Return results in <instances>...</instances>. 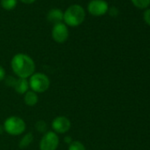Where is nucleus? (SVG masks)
<instances>
[{
  "label": "nucleus",
  "mask_w": 150,
  "mask_h": 150,
  "mask_svg": "<svg viewBox=\"0 0 150 150\" xmlns=\"http://www.w3.org/2000/svg\"><path fill=\"white\" fill-rule=\"evenodd\" d=\"M11 67L18 78L28 79L35 72V61L31 57L24 53H18L13 57Z\"/></svg>",
  "instance_id": "f257e3e1"
},
{
  "label": "nucleus",
  "mask_w": 150,
  "mask_h": 150,
  "mask_svg": "<svg viewBox=\"0 0 150 150\" xmlns=\"http://www.w3.org/2000/svg\"><path fill=\"white\" fill-rule=\"evenodd\" d=\"M64 140H65L68 144H70V143L72 141V140H71V139L70 137H65V138H64Z\"/></svg>",
  "instance_id": "4be33fe9"
},
{
  "label": "nucleus",
  "mask_w": 150,
  "mask_h": 150,
  "mask_svg": "<svg viewBox=\"0 0 150 150\" xmlns=\"http://www.w3.org/2000/svg\"><path fill=\"white\" fill-rule=\"evenodd\" d=\"M71 126V123L70 119L64 116H58L52 120L51 127L53 132L57 134H63L67 132Z\"/></svg>",
  "instance_id": "0eeeda50"
},
{
  "label": "nucleus",
  "mask_w": 150,
  "mask_h": 150,
  "mask_svg": "<svg viewBox=\"0 0 150 150\" xmlns=\"http://www.w3.org/2000/svg\"><path fill=\"white\" fill-rule=\"evenodd\" d=\"M34 140V135L32 132H28L26 133L21 139L20 143H19V146L20 148L23 149V148H26L28 147Z\"/></svg>",
  "instance_id": "f8f14e48"
},
{
  "label": "nucleus",
  "mask_w": 150,
  "mask_h": 150,
  "mask_svg": "<svg viewBox=\"0 0 150 150\" xmlns=\"http://www.w3.org/2000/svg\"><path fill=\"white\" fill-rule=\"evenodd\" d=\"M6 77V70L4 69V67H3V66L0 65V82L3 81H5Z\"/></svg>",
  "instance_id": "aec40b11"
},
{
  "label": "nucleus",
  "mask_w": 150,
  "mask_h": 150,
  "mask_svg": "<svg viewBox=\"0 0 150 150\" xmlns=\"http://www.w3.org/2000/svg\"><path fill=\"white\" fill-rule=\"evenodd\" d=\"M51 35H52L53 40L56 42L64 43V42H66L69 36V31H68L67 26L63 22L55 24L52 28Z\"/></svg>",
  "instance_id": "6e6552de"
},
{
  "label": "nucleus",
  "mask_w": 150,
  "mask_h": 150,
  "mask_svg": "<svg viewBox=\"0 0 150 150\" xmlns=\"http://www.w3.org/2000/svg\"><path fill=\"white\" fill-rule=\"evenodd\" d=\"M29 88L36 94L46 92L50 86V81L46 74L42 72H35L29 78Z\"/></svg>",
  "instance_id": "20e7f679"
},
{
  "label": "nucleus",
  "mask_w": 150,
  "mask_h": 150,
  "mask_svg": "<svg viewBox=\"0 0 150 150\" xmlns=\"http://www.w3.org/2000/svg\"><path fill=\"white\" fill-rule=\"evenodd\" d=\"M35 129L42 133H45L48 129V125L44 120H39L35 123Z\"/></svg>",
  "instance_id": "dca6fc26"
},
{
  "label": "nucleus",
  "mask_w": 150,
  "mask_h": 150,
  "mask_svg": "<svg viewBox=\"0 0 150 150\" xmlns=\"http://www.w3.org/2000/svg\"><path fill=\"white\" fill-rule=\"evenodd\" d=\"M17 6V0H1V6L7 11L13 10Z\"/></svg>",
  "instance_id": "4468645a"
},
{
  "label": "nucleus",
  "mask_w": 150,
  "mask_h": 150,
  "mask_svg": "<svg viewBox=\"0 0 150 150\" xmlns=\"http://www.w3.org/2000/svg\"><path fill=\"white\" fill-rule=\"evenodd\" d=\"M5 81H6V83L7 86L13 88V86L15 84V81H16V78H14L13 76H8V77H6Z\"/></svg>",
  "instance_id": "a211bd4d"
},
{
  "label": "nucleus",
  "mask_w": 150,
  "mask_h": 150,
  "mask_svg": "<svg viewBox=\"0 0 150 150\" xmlns=\"http://www.w3.org/2000/svg\"><path fill=\"white\" fill-rule=\"evenodd\" d=\"M26 126L25 121L17 116H11L7 117L3 125L5 132L12 136H19L22 134L26 130Z\"/></svg>",
  "instance_id": "7ed1b4c3"
},
{
  "label": "nucleus",
  "mask_w": 150,
  "mask_h": 150,
  "mask_svg": "<svg viewBox=\"0 0 150 150\" xmlns=\"http://www.w3.org/2000/svg\"><path fill=\"white\" fill-rule=\"evenodd\" d=\"M132 5L139 9H147L150 6V0H131Z\"/></svg>",
  "instance_id": "ddd939ff"
},
{
  "label": "nucleus",
  "mask_w": 150,
  "mask_h": 150,
  "mask_svg": "<svg viewBox=\"0 0 150 150\" xmlns=\"http://www.w3.org/2000/svg\"><path fill=\"white\" fill-rule=\"evenodd\" d=\"M108 13L111 17H116V16L118 15V9L117 7H115V6H112V7L109 8Z\"/></svg>",
  "instance_id": "6ab92c4d"
},
{
  "label": "nucleus",
  "mask_w": 150,
  "mask_h": 150,
  "mask_svg": "<svg viewBox=\"0 0 150 150\" xmlns=\"http://www.w3.org/2000/svg\"><path fill=\"white\" fill-rule=\"evenodd\" d=\"M14 90L19 95H25L29 90V82L28 79L17 78L13 86Z\"/></svg>",
  "instance_id": "1a4fd4ad"
},
{
  "label": "nucleus",
  "mask_w": 150,
  "mask_h": 150,
  "mask_svg": "<svg viewBox=\"0 0 150 150\" xmlns=\"http://www.w3.org/2000/svg\"><path fill=\"white\" fill-rule=\"evenodd\" d=\"M58 146L59 137L56 132L52 131L46 132L39 143L40 150H57Z\"/></svg>",
  "instance_id": "39448f33"
},
{
  "label": "nucleus",
  "mask_w": 150,
  "mask_h": 150,
  "mask_svg": "<svg viewBox=\"0 0 150 150\" xmlns=\"http://www.w3.org/2000/svg\"><path fill=\"white\" fill-rule=\"evenodd\" d=\"M109 4L105 0H92L88 6V11L93 16H103L108 13Z\"/></svg>",
  "instance_id": "423d86ee"
},
{
  "label": "nucleus",
  "mask_w": 150,
  "mask_h": 150,
  "mask_svg": "<svg viewBox=\"0 0 150 150\" xmlns=\"http://www.w3.org/2000/svg\"><path fill=\"white\" fill-rule=\"evenodd\" d=\"M86 18L84 8L80 5H72L69 6L64 13V24L70 27H78L83 23Z\"/></svg>",
  "instance_id": "f03ea898"
},
{
  "label": "nucleus",
  "mask_w": 150,
  "mask_h": 150,
  "mask_svg": "<svg viewBox=\"0 0 150 150\" xmlns=\"http://www.w3.org/2000/svg\"><path fill=\"white\" fill-rule=\"evenodd\" d=\"M4 132H5V130H4V127H3V125H0V134H2Z\"/></svg>",
  "instance_id": "5701e85b"
},
{
  "label": "nucleus",
  "mask_w": 150,
  "mask_h": 150,
  "mask_svg": "<svg viewBox=\"0 0 150 150\" xmlns=\"http://www.w3.org/2000/svg\"><path fill=\"white\" fill-rule=\"evenodd\" d=\"M21 1L24 4H27V5H30V4H33L35 0H21Z\"/></svg>",
  "instance_id": "412c9836"
},
{
  "label": "nucleus",
  "mask_w": 150,
  "mask_h": 150,
  "mask_svg": "<svg viewBox=\"0 0 150 150\" xmlns=\"http://www.w3.org/2000/svg\"><path fill=\"white\" fill-rule=\"evenodd\" d=\"M68 150H86V146L79 140H72L69 144Z\"/></svg>",
  "instance_id": "2eb2a0df"
},
{
  "label": "nucleus",
  "mask_w": 150,
  "mask_h": 150,
  "mask_svg": "<svg viewBox=\"0 0 150 150\" xmlns=\"http://www.w3.org/2000/svg\"><path fill=\"white\" fill-rule=\"evenodd\" d=\"M143 20H144V21L148 26H150V8L146 9V11L144 12V13H143Z\"/></svg>",
  "instance_id": "f3484780"
},
{
  "label": "nucleus",
  "mask_w": 150,
  "mask_h": 150,
  "mask_svg": "<svg viewBox=\"0 0 150 150\" xmlns=\"http://www.w3.org/2000/svg\"><path fill=\"white\" fill-rule=\"evenodd\" d=\"M38 95L32 91V90H28L25 95H24V103L26 105L29 106V107H33L35 105H36V103H38Z\"/></svg>",
  "instance_id": "9b49d317"
},
{
  "label": "nucleus",
  "mask_w": 150,
  "mask_h": 150,
  "mask_svg": "<svg viewBox=\"0 0 150 150\" xmlns=\"http://www.w3.org/2000/svg\"><path fill=\"white\" fill-rule=\"evenodd\" d=\"M47 19L50 22L55 24L57 23H61L64 20V13L60 10V9H51L49 11L48 15H47Z\"/></svg>",
  "instance_id": "9d476101"
}]
</instances>
